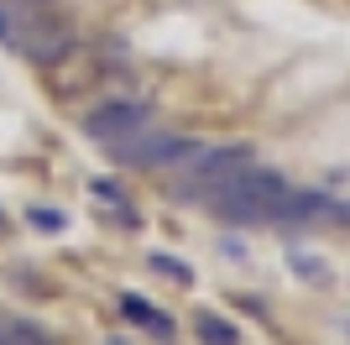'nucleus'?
Instances as JSON below:
<instances>
[{
    "label": "nucleus",
    "instance_id": "1",
    "mask_svg": "<svg viewBox=\"0 0 350 345\" xmlns=\"http://www.w3.org/2000/svg\"><path fill=\"white\" fill-rule=\"evenodd\" d=\"M37 0H0V42L27 63H63L79 47L73 27L53 11H31Z\"/></svg>",
    "mask_w": 350,
    "mask_h": 345
},
{
    "label": "nucleus",
    "instance_id": "2",
    "mask_svg": "<svg viewBox=\"0 0 350 345\" xmlns=\"http://www.w3.org/2000/svg\"><path fill=\"white\" fill-rule=\"evenodd\" d=\"M146 120H152V105L146 100H110V105H100V110L84 115V136L105 146V142H120V136L142 131Z\"/></svg>",
    "mask_w": 350,
    "mask_h": 345
},
{
    "label": "nucleus",
    "instance_id": "3",
    "mask_svg": "<svg viewBox=\"0 0 350 345\" xmlns=\"http://www.w3.org/2000/svg\"><path fill=\"white\" fill-rule=\"evenodd\" d=\"M116 309H120V319H131V324L152 330L157 340H173V319H167V314H157V309H152V303H146L142 293H120V298H116Z\"/></svg>",
    "mask_w": 350,
    "mask_h": 345
},
{
    "label": "nucleus",
    "instance_id": "4",
    "mask_svg": "<svg viewBox=\"0 0 350 345\" xmlns=\"http://www.w3.org/2000/svg\"><path fill=\"white\" fill-rule=\"evenodd\" d=\"M193 335H199V345H241V330L225 314H209V309L193 314Z\"/></svg>",
    "mask_w": 350,
    "mask_h": 345
},
{
    "label": "nucleus",
    "instance_id": "5",
    "mask_svg": "<svg viewBox=\"0 0 350 345\" xmlns=\"http://www.w3.org/2000/svg\"><path fill=\"white\" fill-rule=\"evenodd\" d=\"M27 225L37 230V235H63V230H68V215L53 209V204H31V209H27Z\"/></svg>",
    "mask_w": 350,
    "mask_h": 345
},
{
    "label": "nucleus",
    "instance_id": "6",
    "mask_svg": "<svg viewBox=\"0 0 350 345\" xmlns=\"http://www.w3.org/2000/svg\"><path fill=\"white\" fill-rule=\"evenodd\" d=\"M146 267H152L157 277H173L178 288H193V267H189V261H178V257H167V251H152Z\"/></svg>",
    "mask_w": 350,
    "mask_h": 345
},
{
    "label": "nucleus",
    "instance_id": "7",
    "mask_svg": "<svg viewBox=\"0 0 350 345\" xmlns=\"http://www.w3.org/2000/svg\"><path fill=\"white\" fill-rule=\"evenodd\" d=\"M288 267H293V272H298V277H304V283H329V267H324V261L319 257H314V251H293V257H288Z\"/></svg>",
    "mask_w": 350,
    "mask_h": 345
},
{
    "label": "nucleus",
    "instance_id": "8",
    "mask_svg": "<svg viewBox=\"0 0 350 345\" xmlns=\"http://www.w3.org/2000/svg\"><path fill=\"white\" fill-rule=\"evenodd\" d=\"M110 225H120V230H142L146 220H142V209H136L131 199H120V204H110Z\"/></svg>",
    "mask_w": 350,
    "mask_h": 345
},
{
    "label": "nucleus",
    "instance_id": "9",
    "mask_svg": "<svg viewBox=\"0 0 350 345\" xmlns=\"http://www.w3.org/2000/svg\"><path fill=\"white\" fill-rule=\"evenodd\" d=\"M89 188H94V199H105V204H120V199H126V188H120L116 178H94Z\"/></svg>",
    "mask_w": 350,
    "mask_h": 345
},
{
    "label": "nucleus",
    "instance_id": "10",
    "mask_svg": "<svg viewBox=\"0 0 350 345\" xmlns=\"http://www.w3.org/2000/svg\"><path fill=\"white\" fill-rule=\"evenodd\" d=\"M219 251L230 261H246V241H235V235H219Z\"/></svg>",
    "mask_w": 350,
    "mask_h": 345
},
{
    "label": "nucleus",
    "instance_id": "11",
    "mask_svg": "<svg viewBox=\"0 0 350 345\" xmlns=\"http://www.w3.org/2000/svg\"><path fill=\"white\" fill-rule=\"evenodd\" d=\"M340 220H345V225H350V204H340Z\"/></svg>",
    "mask_w": 350,
    "mask_h": 345
},
{
    "label": "nucleus",
    "instance_id": "12",
    "mask_svg": "<svg viewBox=\"0 0 350 345\" xmlns=\"http://www.w3.org/2000/svg\"><path fill=\"white\" fill-rule=\"evenodd\" d=\"M105 345H126V340H120V335H116V340H105Z\"/></svg>",
    "mask_w": 350,
    "mask_h": 345
},
{
    "label": "nucleus",
    "instance_id": "13",
    "mask_svg": "<svg viewBox=\"0 0 350 345\" xmlns=\"http://www.w3.org/2000/svg\"><path fill=\"white\" fill-rule=\"evenodd\" d=\"M37 5H42V0H37Z\"/></svg>",
    "mask_w": 350,
    "mask_h": 345
},
{
    "label": "nucleus",
    "instance_id": "14",
    "mask_svg": "<svg viewBox=\"0 0 350 345\" xmlns=\"http://www.w3.org/2000/svg\"><path fill=\"white\" fill-rule=\"evenodd\" d=\"M0 220H5V215H0Z\"/></svg>",
    "mask_w": 350,
    "mask_h": 345
}]
</instances>
